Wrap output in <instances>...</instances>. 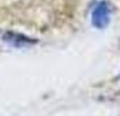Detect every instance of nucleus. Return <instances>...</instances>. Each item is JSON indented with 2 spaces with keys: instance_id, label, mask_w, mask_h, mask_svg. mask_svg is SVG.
Segmentation results:
<instances>
[{
  "instance_id": "nucleus-1",
  "label": "nucleus",
  "mask_w": 120,
  "mask_h": 116,
  "mask_svg": "<svg viewBox=\"0 0 120 116\" xmlns=\"http://www.w3.org/2000/svg\"><path fill=\"white\" fill-rule=\"evenodd\" d=\"M109 23V8L105 1H100L92 12V24L96 28H105Z\"/></svg>"
}]
</instances>
